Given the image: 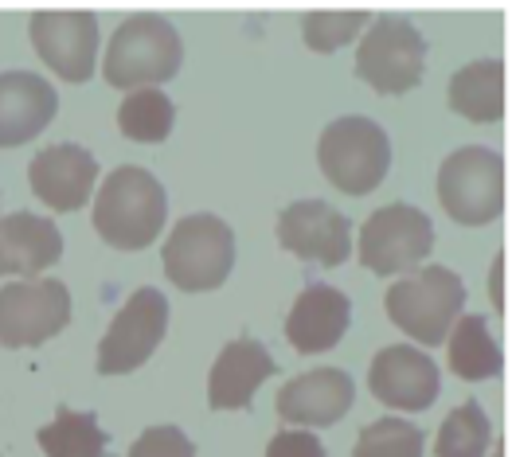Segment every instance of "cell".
Returning <instances> with one entry per match:
<instances>
[{
	"mask_svg": "<svg viewBox=\"0 0 512 457\" xmlns=\"http://www.w3.org/2000/svg\"><path fill=\"white\" fill-rule=\"evenodd\" d=\"M169 215V196L149 168H114L94 196V231L118 250H141L157 239Z\"/></svg>",
	"mask_w": 512,
	"mask_h": 457,
	"instance_id": "cell-1",
	"label": "cell"
},
{
	"mask_svg": "<svg viewBox=\"0 0 512 457\" xmlns=\"http://www.w3.org/2000/svg\"><path fill=\"white\" fill-rule=\"evenodd\" d=\"M184 47L180 36L165 16L157 12H133L118 24L114 40L106 47V63L102 75L110 86H145V83H165L180 71Z\"/></svg>",
	"mask_w": 512,
	"mask_h": 457,
	"instance_id": "cell-2",
	"label": "cell"
},
{
	"mask_svg": "<svg viewBox=\"0 0 512 457\" xmlns=\"http://www.w3.org/2000/svg\"><path fill=\"white\" fill-rule=\"evenodd\" d=\"M387 317L419 344H442L466 305V286L450 266H423L384 297Z\"/></svg>",
	"mask_w": 512,
	"mask_h": 457,
	"instance_id": "cell-3",
	"label": "cell"
},
{
	"mask_svg": "<svg viewBox=\"0 0 512 457\" xmlns=\"http://www.w3.org/2000/svg\"><path fill=\"white\" fill-rule=\"evenodd\" d=\"M317 161H321V172L329 176V184H337L348 196H364L387 176L391 145H387V133L372 118L348 114L325 125L317 141Z\"/></svg>",
	"mask_w": 512,
	"mask_h": 457,
	"instance_id": "cell-4",
	"label": "cell"
},
{
	"mask_svg": "<svg viewBox=\"0 0 512 457\" xmlns=\"http://www.w3.org/2000/svg\"><path fill=\"white\" fill-rule=\"evenodd\" d=\"M231 266H235V235L219 215L212 211L184 215L172 227L165 243V274L180 290H215L227 282Z\"/></svg>",
	"mask_w": 512,
	"mask_h": 457,
	"instance_id": "cell-5",
	"label": "cell"
},
{
	"mask_svg": "<svg viewBox=\"0 0 512 457\" xmlns=\"http://www.w3.org/2000/svg\"><path fill=\"white\" fill-rule=\"evenodd\" d=\"M438 200L458 223L481 227L505 208V161L489 145H462L438 168Z\"/></svg>",
	"mask_w": 512,
	"mask_h": 457,
	"instance_id": "cell-6",
	"label": "cell"
},
{
	"mask_svg": "<svg viewBox=\"0 0 512 457\" xmlns=\"http://www.w3.org/2000/svg\"><path fill=\"white\" fill-rule=\"evenodd\" d=\"M423 63H427V40L399 12L376 16L356 51V75L368 86H376L380 94H403L419 86Z\"/></svg>",
	"mask_w": 512,
	"mask_h": 457,
	"instance_id": "cell-7",
	"label": "cell"
},
{
	"mask_svg": "<svg viewBox=\"0 0 512 457\" xmlns=\"http://www.w3.org/2000/svg\"><path fill=\"white\" fill-rule=\"evenodd\" d=\"M434 247V227H430L427 211L411 208V204H387L372 211L360 227V262L376 274H407L411 266H419Z\"/></svg>",
	"mask_w": 512,
	"mask_h": 457,
	"instance_id": "cell-8",
	"label": "cell"
},
{
	"mask_svg": "<svg viewBox=\"0 0 512 457\" xmlns=\"http://www.w3.org/2000/svg\"><path fill=\"white\" fill-rule=\"evenodd\" d=\"M169 325V301L165 293L153 290V286H141V290L129 297L126 305L114 313L110 329L98 344V372L102 375H118L141 368Z\"/></svg>",
	"mask_w": 512,
	"mask_h": 457,
	"instance_id": "cell-9",
	"label": "cell"
},
{
	"mask_svg": "<svg viewBox=\"0 0 512 457\" xmlns=\"http://www.w3.org/2000/svg\"><path fill=\"white\" fill-rule=\"evenodd\" d=\"M67 321H71V293L59 278L0 286V344L4 348L43 344Z\"/></svg>",
	"mask_w": 512,
	"mask_h": 457,
	"instance_id": "cell-10",
	"label": "cell"
},
{
	"mask_svg": "<svg viewBox=\"0 0 512 457\" xmlns=\"http://www.w3.org/2000/svg\"><path fill=\"white\" fill-rule=\"evenodd\" d=\"M32 43L40 51V59L63 75L67 83H86L94 75V55H98V20L86 8H71V12H36L32 24Z\"/></svg>",
	"mask_w": 512,
	"mask_h": 457,
	"instance_id": "cell-11",
	"label": "cell"
},
{
	"mask_svg": "<svg viewBox=\"0 0 512 457\" xmlns=\"http://www.w3.org/2000/svg\"><path fill=\"white\" fill-rule=\"evenodd\" d=\"M278 243L305 262L341 266L352 254V223L325 200H294L278 215Z\"/></svg>",
	"mask_w": 512,
	"mask_h": 457,
	"instance_id": "cell-12",
	"label": "cell"
},
{
	"mask_svg": "<svg viewBox=\"0 0 512 457\" xmlns=\"http://www.w3.org/2000/svg\"><path fill=\"white\" fill-rule=\"evenodd\" d=\"M372 395L395 407V411H427L438 399V364L423 348L411 344H387L376 352L372 372H368Z\"/></svg>",
	"mask_w": 512,
	"mask_h": 457,
	"instance_id": "cell-13",
	"label": "cell"
},
{
	"mask_svg": "<svg viewBox=\"0 0 512 457\" xmlns=\"http://www.w3.org/2000/svg\"><path fill=\"white\" fill-rule=\"evenodd\" d=\"M94 176H98V161L83 145H71V141L47 145L28 165V180L36 188V196L55 211L83 208L94 192Z\"/></svg>",
	"mask_w": 512,
	"mask_h": 457,
	"instance_id": "cell-14",
	"label": "cell"
},
{
	"mask_svg": "<svg viewBox=\"0 0 512 457\" xmlns=\"http://www.w3.org/2000/svg\"><path fill=\"white\" fill-rule=\"evenodd\" d=\"M352 399H356V387L344 368H313V372L294 375L278 391V415L298 426H333L348 415Z\"/></svg>",
	"mask_w": 512,
	"mask_h": 457,
	"instance_id": "cell-15",
	"label": "cell"
},
{
	"mask_svg": "<svg viewBox=\"0 0 512 457\" xmlns=\"http://www.w3.org/2000/svg\"><path fill=\"white\" fill-rule=\"evenodd\" d=\"M59 94L55 86L32 71H4L0 75V149L24 145L55 118Z\"/></svg>",
	"mask_w": 512,
	"mask_h": 457,
	"instance_id": "cell-16",
	"label": "cell"
},
{
	"mask_svg": "<svg viewBox=\"0 0 512 457\" xmlns=\"http://www.w3.org/2000/svg\"><path fill=\"white\" fill-rule=\"evenodd\" d=\"M266 375H274V356L266 352V344L239 336L215 356L212 375H208V403L215 411H239L251 403V395L266 383Z\"/></svg>",
	"mask_w": 512,
	"mask_h": 457,
	"instance_id": "cell-17",
	"label": "cell"
},
{
	"mask_svg": "<svg viewBox=\"0 0 512 457\" xmlns=\"http://www.w3.org/2000/svg\"><path fill=\"white\" fill-rule=\"evenodd\" d=\"M348 321H352V301L329 282H313L298 293L286 317V336L298 352H325L344 336Z\"/></svg>",
	"mask_w": 512,
	"mask_h": 457,
	"instance_id": "cell-18",
	"label": "cell"
},
{
	"mask_svg": "<svg viewBox=\"0 0 512 457\" xmlns=\"http://www.w3.org/2000/svg\"><path fill=\"white\" fill-rule=\"evenodd\" d=\"M63 258V235L55 219L12 211L0 219V274H40Z\"/></svg>",
	"mask_w": 512,
	"mask_h": 457,
	"instance_id": "cell-19",
	"label": "cell"
},
{
	"mask_svg": "<svg viewBox=\"0 0 512 457\" xmlns=\"http://www.w3.org/2000/svg\"><path fill=\"white\" fill-rule=\"evenodd\" d=\"M450 110L470 122H497L505 114V63L477 59L450 79Z\"/></svg>",
	"mask_w": 512,
	"mask_h": 457,
	"instance_id": "cell-20",
	"label": "cell"
},
{
	"mask_svg": "<svg viewBox=\"0 0 512 457\" xmlns=\"http://www.w3.org/2000/svg\"><path fill=\"white\" fill-rule=\"evenodd\" d=\"M446 356H450V372L462 375V379H489V375H501V368H505L501 348L493 344L481 313L458 317L450 344H446Z\"/></svg>",
	"mask_w": 512,
	"mask_h": 457,
	"instance_id": "cell-21",
	"label": "cell"
},
{
	"mask_svg": "<svg viewBox=\"0 0 512 457\" xmlns=\"http://www.w3.org/2000/svg\"><path fill=\"white\" fill-rule=\"evenodd\" d=\"M36 438L47 457H106V430L86 411L59 407V415L40 426Z\"/></svg>",
	"mask_w": 512,
	"mask_h": 457,
	"instance_id": "cell-22",
	"label": "cell"
},
{
	"mask_svg": "<svg viewBox=\"0 0 512 457\" xmlns=\"http://www.w3.org/2000/svg\"><path fill=\"white\" fill-rule=\"evenodd\" d=\"M176 122V106L161 90H133L118 106V129L129 141H165Z\"/></svg>",
	"mask_w": 512,
	"mask_h": 457,
	"instance_id": "cell-23",
	"label": "cell"
},
{
	"mask_svg": "<svg viewBox=\"0 0 512 457\" xmlns=\"http://www.w3.org/2000/svg\"><path fill=\"white\" fill-rule=\"evenodd\" d=\"M489 438H493V426L489 415L481 411V403H462L454 407L442 430H438V457H485L489 450Z\"/></svg>",
	"mask_w": 512,
	"mask_h": 457,
	"instance_id": "cell-24",
	"label": "cell"
},
{
	"mask_svg": "<svg viewBox=\"0 0 512 457\" xmlns=\"http://www.w3.org/2000/svg\"><path fill=\"white\" fill-rule=\"evenodd\" d=\"M352 457H423V430L407 418H376L360 430Z\"/></svg>",
	"mask_w": 512,
	"mask_h": 457,
	"instance_id": "cell-25",
	"label": "cell"
},
{
	"mask_svg": "<svg viewBox=\"0 0 512 457\" xmlns=\"http://www.w3.org/2000/svg\"><path fill=\"white\" fill-rule=\"evenodd\" d=\"M372 16L364 8L352 12H305L301 16V40L313 51H337L341 43H348Z\"/></svg>",
	"mask_w": 512,
	"mask_h": 457,
	"instance_id": "cell-26",
	"label": "cell"
},
{
	"mask_svg": "<svg viewBox=\"0 0 512 457\" xmlns=\"http://www.w3.org/2000/svg\"><path fill=\"white\" fill-rule=\"evenodd\" d=\"M129 457H196V446L180 426H149L129 446Z\"/></svg>",
	"mask_w": 512,
	"mask_h": 457,
	"instance_id": "cell-27",
	"label": "cell"
},
{
	"mask_svg": "<svg viewBox=\"0 0 512 457\" xmlns=\"http://www.w3.org/2000/svg\"><path fill=\"white\" fill-rule=\"evenodd\" d=\"M266 457H325V446L309 430H278L266 446Z\"/></svg>",
	"mask_w": 512,
	"mask_h": 457,
	"instance_id": "cell-28",
	"label": "cell"
},
{
	"mask_svg": "<svg viewBox=\"0 0 512 457\" xmlns=\"http://www.w3.org/2000/svg\"><path fill=\"white\" fill-rule=\"evenodd\" d=\"M501 282H505V258L497 254V258H493V282H489V293H493V305H497V309L505 305V290H501Z\"/></svg>",
	"mask_w": 512,
	"mask_h": 457,
	"instance_id": "cell-29",
	"label": "cell"
}]
</instances>
